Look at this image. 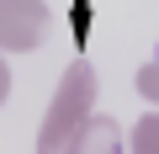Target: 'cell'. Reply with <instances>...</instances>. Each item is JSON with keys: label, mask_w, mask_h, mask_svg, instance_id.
I'll use <instances>...</instances> for the list:
<instances>
[{"label": "cell", "mask_w": 159, "mask_h": 154, "mask_svg": "<svg viewBox=\"0 0 159 154\" xmlns=\"http://www.w3.org/2000/svg\"><path fill=\"white\" fill-rule=\"evenodd\" d=\"M96 96H101V80H96V64L90 58H74L64 69V80L48 101V117L37 128V154H64V143L80 133V122H85L96 112Z\"/></svg>", "instance_id": "cell-1"}, {"label": "cell", "mask_w": 159, "mask_h": 154, "mask_svg": "<svg viewBox=\"0 0 159 154\" xmlns=\"http://www.w3.org/2000/svg\"><path fill=\"white\" fill-rule=\"evenodd\" d=\"M53 32V11L43 0H0V53H37Z\"/></svg>", "instance_id": "cell-2"}, {"label": "cell", "mask_w": 159, "mask_h": 154, "mask_svg": "<svg viewBox=\"0 0 159 154\" xmlns=\"http://www.w3.org/2000/svg\"><path fill=\"white\" fill-rule=\"evenodd\" d=\"M64 154H122V122L90 112L85 122H80V133L64 143Z\"/></svg>", "instance_id": "cell-3"}, {"label": "cell", "mask_w": 159, "mask_h": 154, "mask_svg": "<svg viewBox=\"0 0 159 154\" xmlns=\"http://www.w3.org/2000/svg\"><path fill=\"white\" fill-rule=\"evenodd\" d=\"M127 154H159V112L138 117L133 133H127Z\"/></svg>", "instance_id": "cell-4"}, {"label": "cell", "mask_w": 159, "mask_h": 154, "mask_svg": "<svg viewBox=\"0 0 159 154\" xmlns=\"http://www.w3.org/2000/svg\"><path fill=\"white\" fill-rule=\"evenodd\" d=\"M138 91H143V101H154V112H159V58L138 69Z\"/></svg>", "instance_id": "cell-5"}, {"label": "cell", "mask_w": 159, "mask_h": 154, "mask_svg": "<svg viewBox=\"0 0 159 154\" xmlns=\"http://www.w3.org/2000/svg\"><path fill=\"white\" fill-rule=\"evenodd\" d=\"M11 101V64H6V53H0V106Z\"/></svg>", "instance_id": "cell-6"}]
</instances>
